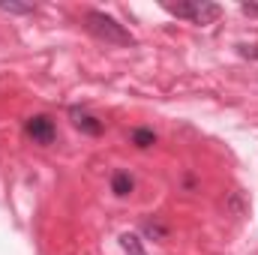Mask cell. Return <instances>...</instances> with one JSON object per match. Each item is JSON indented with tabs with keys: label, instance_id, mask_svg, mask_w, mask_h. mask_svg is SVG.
<instances>
[{
	"label": "cell",
	"instance_id": "6da1fadb",
	"mask_svg": "<svg viewBox=\"0 0 258 255\" xmlns=\"http://www.w3.org/2000/svg\"><path fill=\"white\" fill-rule=\"evenodd\" d=\"M84 27H87L96 39H102V42H108V45H126V48L135 45V36L129 33L120 21H114V18L105 15V12H96V9L84 12Z\"/></svg>",
	"mask_w": 258,
	"mask_h": 255
},
{
	"label": "cell",
	"instance_id": "7a4b0ae2",
	"mask_svg": "<svg viewBox=\"0 0 258 255\" xmlns=\"http://www.w3.org/2000/svg\"><path fill=\"white\" fill-rule=\"evenodd\" d=\"M165 12L174 15V18H189L192 24H213L219 15H222V6L219 3H204V0H195V3H165Z\"/></svg>",
	"mask_w": 258,
	"mask_h": 255
},
{
	"label": "cell",
	"instance_id": "3957f363",
	"mask_svg": "<svg viewBox=\"0 0 258 255\" xmlns=\"http://www.w3.org/2000/svg\"><path fill=\"white\" fill-rule=\"evenodd\" d=\"M24 132H27V138H30L33 144H42V147H48V144L57 141V126H54V120H51L48 114H33V117H27V120H24Z\"/></svg>",
	"mask_w": 258,
	"mask_h": 255
},
{
	"label": "cell",
	"instance_id": "277c9868",
	"mask_svg": "<svg viewBox=\"0 0 258 255\" xmlns=\"http://www.w3.org/2000/svg\"><path fill=\"white\" fill-rule=\"evenodd\" d=\"M69 117H72V123L75 129H81L84 135H102V120L96 117V114H90L87 108H69Z\"/></svg>",
	"mask_w": 258,
	"mask_h": 255
},
{
	"label": "cell",
	"instance_id": "5b68a950",
	"mask_svg": "<svg viewBox=\"0 0 258 255\" xmlns=\"http://www.w3.org/2000/svg\"><path fill=\"white\" fill-rule=\"evenodd\" d=\"M132 189H135V180H132L129 171H114V174H111V192H114L117 198L132 195Z\"/></svg>",
	"mask_w": 258,
	"mask_h": 255
},
{
	"label": "cell",
	"instance_id": "8992f818",
	"mask_svg": "<svg viewBox=\"0 0 258 255\" xmlns=\"http://www.w3.org/2000/svg\"><path fill=\"white\" fill-rule=\"evenodd\" d=\"M129 141L138 147V150H147V147H153L156 144V132L147 126H135L132 132H129Z\"/></svg>",
	"mask_w": 258,
	"mask_h": 255
},
{
	"label": "cell",
	"instance_id": "52a82bcc",
	"mask_svg": "<svg viewBox=\"0 0 258 255\" xmlns=\"http://www.w3.org/2000/svg\"><path fill=\"white\" fill-rule=\"evenodd\" d=\"M120 246H123V252L126 255H147V249H144V243H141V237L138 234H120Z\"/></svg>",
	"mask_w": 258,
	"mask_h": 255
},
{
	"label": "cell",
	"instance_id": "ba28073f",
	"mask_svg": "<svg viewBox=\"0 0 258 255\" xmlns=\"http://www.w3.org/2000/svg\"><path fill=\"white\" fill-rule=\"evenodd\" d=\"M141 228H144V234H147V237H153V240H165V237H168V228H165L159 219H147Z\"/></svg>",
	"mask_w": 258,
	"mask_h": 255
},
{
	"label": "cell",
	"instance_id": "9c48e42d",
	"mask_svg": "<svg viewBox=\"0 0 258 255\" xmlns=\"http://www.w3.org/2000/svg\"><path fill=\"white\" fill-rule=\"evenodd\" d=\"M0 12H12V15H33L36 6L30 3H0Z\"/></svg>",
	"mask_w": 258,
	"mask_h": 255
},
{
	"label": "cell",
	"instance_id": "30bf717a",
	"mask_svg": "<svg viewBox=\"0 0 258 255\" xmlns=\"http://www.w3.org/2000/svg\"><path fill=\"white\" fill-rule=\"evenodd\" d=\"M240 9H243V15H255V18H258V6H255V3H243Z\"/></svg>",
	"mask_w": 258,
	"mask_h": 255
}]
</instances>
